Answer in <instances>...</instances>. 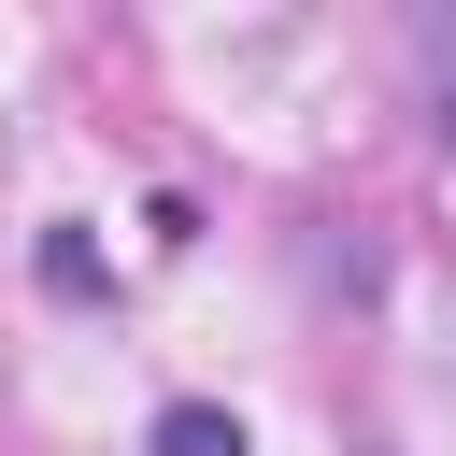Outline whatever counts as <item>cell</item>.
<instances>
[{
	"mask_svg": "<svg viewBox=\"0 0 456 456\" xmlns=\"http://www.w3.org/2000/svg\"><path fill=\"white\" fill-rule=\"evenodd\" d=\"M157 456H256V442H242V413H214V399H171V413H157Z\"/></svg>",
	"mask_w": 456,
	"mask_h": 456,
	"instance_id": "cell-1",
	"label": "cell"
},
{
	"mask_svg": "<svg viewBox=\"0 0 456 456\" xmlns=\"http://www.w3.org/2000/svg\"><path fill=\"white\" fill-rule=\"evenodd\" d=\"M43 285H57V299H100V242L57 228V242H43Z\"/></svg>",
	"mask_w": 456,
	"mask_h": 456,
	"instance_id": "cell-2",
	"label": "cell"
}]
</instances>
